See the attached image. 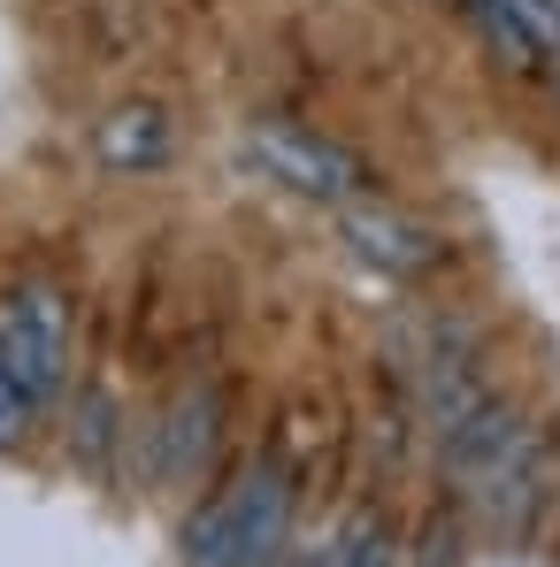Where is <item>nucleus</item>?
Returning a JSON list of instances; mask_svg holds the SVG:
<instances>
[{
    "mask_svg": "<svg viewBox=\"0 0 560 567\" xmlns=\"http://www.w3.org/2000/svg\"><path fill=\"white\" fill-rule=\"evenodd\" d=\"M170 115L154 107V100H123L108 123H100V138H93V154H100V169H115V177H146V169H162L170 162Z\"/></svg>",
    "mask_w": 560,
    "mask_h": 567,
    "instance_id": "39448f33",
    "label": "nucleus"
},
{
    "mask_svg": "<svg viewBox=\"0 0 560 567\" xmlns=\"http://www.w3.org/2000/svg\"><path fill=\"white\" fill-rule=\"evenodd\" d=\"M346 230H354V254L376 261V269H391V277H422V269L446 261L438 230H422V223H407V215H391V207H362V199H354Z\"/></svg>",
    "mask_w": 560,
    "mask_h": 567,
    "instance_id": "20e7f679",
    "label": "nucleus"
},
{
    "mask_svg": "<svg viewBox=\"0 0 560 567\" xmlns=\"http://www.w3.org/2000/svg\"><path fill=\"white\" fill-rule=\"evenodd\" d=\"M330 567H399V545H391V522L362 506L346 529H338V545H330Z\"/></svg>",
    "mask_w": 560,
    "mask_h": 567,
    "instance_id": "423d86ee",
    "label": "nucleus"
},
{
    "mask_svg": "<svg viewBox=\"0 0 560 567\" xmlns=\"http://www.w3.org/2000/svg\"><path fill=\"white\" fill-rule=\"evenodd\" d=\"M207 437H215V399L200 391L192 406H177V430H170V475H185V461H207Z\"/></svg>",
    "mask_w": 560,
    "mask_h": 567,
    "instance_id": "0eeeda50",
    "label": "nucleus"
},
{
    "mask_svg": "<svg viewBox=\"0 0 560 567\" xmlns=\"http://www.w3.org/2000/svg\"><path fill=\"white\" fill-rule=\"evenodd\" d=\"M31 414H39V406H31V391H23V383H16V369L0 361V445H16V437L31 430Z\"/></svg>",
    "mask_w": 560,
    "mask_h": 567,
    "instance_id": "6e6552de",
    "label": "nucleus"
},
{
    "mask_svg": "<svg viewBox=\"0 0 560 567\" xmlns=\"http://www.w3.org/2000/svg\"><path fill=\"white\" fill-rule=\"evenodd\" d=\"M246 162L262 169V177H277L284 192H299V199H315V207H354V199H369V162L354 154V146H338V138H323V131H307V123H284V115H262L254 131H246Z\"/></svg>",
    "mask_w": 560,
    "mask_h": 567,
    "instance_id": "f03ea898",
    "label": "nucleus"
},
{
    "mask_svg": "<svg viewBox=\"0 0 560 567\" xmlns=\"http://www.w3.org/2000/svg\"><path fill=\"white\" fill-rule=\"evenodd\" d=\"M292 529V475L254 461L185 522V567H277Z\"/></svg>",
    "mask_w": 560,
    "mask_h": 567,
    "instance_id": "f257e3e1",
    "label": "nucleus"
},
{
    "mask_svg": "<svg viewBox=\"0 0 560 567\" xmlns=\"http://www.w3.org/2000/svg\"><path fill=\"white\" fill-rule=\"evenodd\" d=\"M553 93H560V62H553Z\"/></svg>",
    "mask_w": 560,
    "mask_h": 567,
    "instance_id": "1a4fd4ad",
    "label": "nucleus"
},
{
    "mask_svg": "<svg viewBox=\"0 0 560 567\" xmlns=\"http://www.w3.org/2000/svg\"><path fill=\"white\" fill-rule=\"evenodd\" d=\"M0 361L31 391V406L62 399V383H70V307H62V291L31 284L0 307Z\"/></svg>",
    "mask_w": 560,
    "mask_h": 567,
    "instance_id": "7ed1b4c3",
    "label": "nucleus"
}]
</instances>
